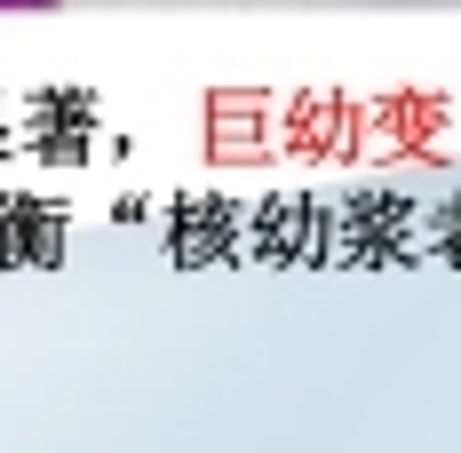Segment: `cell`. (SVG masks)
I'll list each match as a JSON object with an SVG mask.
<instances>
[{"label":"cell","mask_w":461,"mask_h":453,"mask_svg":"<svg viewBox=\"0 0 461 453\" xmlns=\"http://www.w3.org/2000/svg\"><path fill=\"white\" fill-rule=\"evenodd\" d=\"M0 8H56V0H0Z\"/></svg>","instance_id":"1"}]
</instances>
